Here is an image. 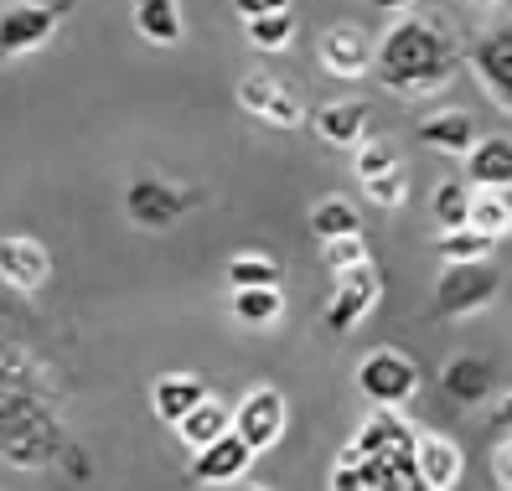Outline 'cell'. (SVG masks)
Segmentation results:
<instances>
[{
	"label": "cell",
	"instance_id": "obj_3",
	"mask_svg": "<svg viewBox=\"0 0 512 491\" xmlns=\"http://www.w3.org/2000/svg\"><path fill=\"white\" fill-rule=\"evenodd\" d=\"M502 290V269L487 264V259H461V264H445V274L435 280V305L430 311L440 321H456V316H471L481 305H492Z\"/></svg>",
	"mask_w": 512,
	"mask_h": 491
},
{
	"label": "cell",
	"instance_id": "obj_33",
	"mask_svg": "<svg viewBox=\"0 0 512 491\" xmlns=\"http://www.w3.org/2000/svg\"><path fill=\"white\" fill-rule=\"evenodd\" d=\"M497 486H512V445L497 450Z\"/></svg>",
	"mask_w": 512,
	"mask_h": 491
},
{
	"label": "cell",
	"instance_id": "obj_29",
	"mask_svg": "<svg viewBox=\"0 0 512 491\" xmlns=\"http://www.w3.org/2000/svg\"><path fill=\"white\" fill-rule=\"evenodd\" d=\"M399 166V150H394V140H363L352 150V171H357V181H368V176H383V171H394Z\"/></svg>",
	"mask_w": 512,
	"mask_h": 491
},
{
	"label": "cell",
	"instance_id": "obj_21",
	"mask_svg": "<svg viewBox=\"0 0 512 491\" xmlns=\"http://www.w3.org/2000/svg\"><path fill=\"white\" fill-rule=\"evenodd\" d=\"M280 311H285L280 285H249V290H233L228 295V316L238 326H275Z\"/></svg>",
	"mask_w": 512,
	"mask_h": 491
},
{
	"label": "cell",
	"instance_id": "obj_28",
	"mask_svg": "<svg viewBox=\"0 0 512 491\" xmlns=\"http://www.w3.org/2000/svg\"><path fill=\"white\" fill-rule=\"evenodd\" d=\"M435 223H440V233L471 223V192H466V181H440V187H435Z\"/></svg>",
	"mask_w": 512,
	"mask_h": 491
},
{
	"label": "cell",
	"instance_id": "obj_18",
	"mask_svg": "<svg viewBox=\"0 0 512 491\" xmlns=\"http://www.w3.org/2000/svg\"><path fill=\"white\" fill-rule=\"evenodd\" d=\"M202 398H207V383L197 373H166V378H156V388H150V409H156V419L176 424L182 414H192Z\"/></svg>",
	"mask_w": 512,
	"mask_h": 491
},
{
	"label": "cell",
	"instance_id": "obj_20",
	"mask_svg": "<svg viewBox=\"0 0 512 491\" xmlns=\"http://www.w3.org/2000/svg\"><path fill=\"white\" fill-rule=\"evenodd\" d=\"M135 32L150 47H182V6L176 0H135Z\"/></svg>",
	"mask_w": 512,
	"mask_h": 491
},
{
	"label": "cell",
	"instance_id": "obj_31",
	"mask_svg": "<svg viewBox=\"0 0 512 491\" xmlns=\"http://www.w3.org/2000/svg\"><path fill=\"white\" fill-rule=\"evenodd\" d=\"M321 264H326L331 274H342V269H357V264H368V243H363V233L331 238L326 249H321Z\"/></svg>",
	"mask_w": 512,
	"mask_h": 491
},
{
	"label": "cell",
	"instance_id": "obj_9",
	"mask_svg": "<svg viewBox=\"0 0 512 491\" xmlns=\"http://www.w3.org/2000/svg\"><path fill=\"white\" fill-rule=\"evenodd\" d=\"M233 429L244 435L254 450H269V445H280L285 435V393L280 388H249L244 393V404L233 409Z\"/></svg>",
	"mask_w": 512,
	"mask_h": 491
},
{
	"label": "cell",
	"instance_id": "obj_22",
	"mask_svg": "<svg viewBox=\"0 0 512 491\" xmlns=\"http://www.w3.org/2000/svg\"><path fill=\"white\" fill-rule=\"evenodd\" d=\"M228 429H233V414L218 404V398L213 393H207L202 398V404L192 409V414H182V419H176V435H182L192 450H202V445H213L218 435H228Z\"/></svg>",
	"mask_w": 512,
	"mask_h": 491
},
{
	"label": "cell",
	"instance_id": "obj_34",
	"mask_svg": "<svg viewBox=\"0 0 512 491\" xmlns=\"http://www.w3.org/2000/svg\"><path fill=\"white\" fill-rule=\"evenodd\" d=\"M492 424H497V429H512V393H507L502 404L492 409Z\"/></svg>",
	"mask_w": 512,
	"mask_h": 491
},
{
	"label": "cell",
	"instance_id": "obj_16",
	"mask_svg": "<svg viewBox=\"0 0 512 491\" xmlns=\"http://www.w3.org/2000/svg\"><path fill=\"white\" fill-rule=\"evenodd\" d=\"M440 388H445V398H456V404H481V398L492 393V362L487 357H471V352H461V357H450L445 362V373H440Z\"/></svg>",
	"mask_w": 512,
	"mask_h": 491
},
{
	"label": "cell",
	"instance_id": "obj_36",
	"mask_svg": "<svg viewBox=\"0 0 512 491\" xmlns=\"http://www.w3.org/2000/svg\"><path fill=\"white\" fill-rule=\"evenodd\" d=\"M471 6H497V0H471Z\"/></svg>",
	"mask_w": 512,
	"mask_h": 491
},
{
	"label": "cell",
	"instance_id": "obj_11",
	"mask_svg": "<svg viewBox=\"0 0 512 491\" xmlns=\"http://www.w3.org/2000/svg\"><path fill=\"white\" fill-rule=\"evenodd\" d=\"M254 445L238 435V429H228V435H218L213 445H202L197 460H192V481L197 486H223V481H238V476H249L254 466Z\"/></svg>",
	"mask_w": 512,
	"mask_h": 491
},
{
	"label": "cell",
	"instance_id": "obj_8",
	"mask_svg": "<svg viewBox=\"0 0 512 491\" xmlns=\"http://www.w3.org/2000/svg\"><path fill=\"white\" fill-rule=\"evenodd\" d=\"M466 63L476 68L481 88L497 99V109L512 114V26H497V32L476 37V42L466 47Z\"/></svg>",
	"mask_w": 512,
	"mask_h": 491
},
{
	"label": "cell",
	"instance_id": "obj_15",
	"mask_svg": "<svg viewBox=\"0 0 512 491\" xmlns=\"http://www.w3.org/2000/svg\"><path fill=\"white\" fill-rule=\"evenodd\" d=\"M311 130L326 140V145H337V150H357L368 140V104H321L311 114Z\"/></svg>",
	"mask_w": 512,
	"mask_h": 491
},
{
	"label": "cell",
	"instance_id": "obj_5",
	"mask_svg": "<svg viewBox=\"0 0 512 491\" xmlns=\"http://www.w3.org/2000/svg\"><path fill=\"white\" fill-rule=\"evenodd\" d=\"M192 207H202L197 187H171L166 176H135L125 192V218L135 228H171L176 218H187Z\"/></svg>",
	"mask_w": 512,
	"mask_h": 491
},
{
	"label": "cell",
	"instance_id": "obj_32",
	"mask_svg": "<svg viewBox=\"0 0 512 491\" xmlns=\"http://www.w3.org/2000/svg\"><path fill=\"white\" fill-rule=\"evenodd\" d=\"M233 6H238V16H244V21H254V16H269V11H285L290 0H233Z\"/></svg>",
	"mask_w": 512,
	"mask_h": 491
},
{
	"label": "cell",
	"instance_id": "obj_13",
	"mask_svg": "<svg viewBox=\"0 0 512 491\" xmlns=\"http://www.w3.org/2000/svg\"><path fill=\"white\" fill-rule=\"evenodd\" d=\"M378 63V47L368 42L363 26H331L321 37V68L331 78H363Z\"/></svg>",
	"mask_w": 512,
	"mask_h": 491
},
{
	"label": "cell",
	"instance_id": "obj_1",
	"mask_svg": "<svg viewBox=\"0 0 512 491\" xmlns=\"http://www.w3.org/2000/svg\"><path fill=\"white\" fill-rule=\"evenodd\" d=\"M461 63L466 57L450 42V32L425 16H399L388 26V37L378 42V78H383V88H394L404 99L445 88Z\"/></svg>",
	"mask_w": 512,
	"mask_h": 491
},
{
	"label": "cell",
	"instance_id": "obj_19",
	"mask_svg": "<svg viewBox=\"0 0 512 491\" xmlns=\"http://www.w3.org/2000/svg\"><path fill=\"white\" fill-rule=\"evenodd\" d=\"M466 171H471V187H512V140L502 135L476 140L466 156Z\"/></svg>",
	"mask_w": 512,
	"mask_h": 491
},
{
	"label": "cell",
	"instance_id": "obj_26",
	"mask_svg": "<svg viewBox=\"0 0 512 491\" xmlns=\"http://www.w3.org/2000/svg\"><path fill=\"white\" fill-rule=\"evenodd\" d=\"M492 243L497 238H487V233H481V228H450V233H440L435 238V254L445 259V264H461V259H487L492 254Z\"/></svg>",
	"mask_w": 512,
	"mask_h": 491
},
{
	"label": "cell",
	"instance_id": "obj_6",
	"mask_svg": "<svg viewBox=\"0 0 512 491\" xmlns=\"http://www.w3.org/2000/svg\"><path fill=\"white\" fill-rule=\"evenodd\" d=\"M357 388H363L373 404L404 409L409 398L419 393V367L404 352H394V347H378V352H368L363 362H357Z\"/></svg>",
	"mask_w": 512,
	"mask_h": 491
},
{
	"label": "cell",
	"instance_id": "obj_14",
	"mask_svg": "<svg viewBox=\"0 0 512 491\" xmlns=\"http://www.w3.org/2000/svg\"><path fill=\"white\" fill-rule=\"evenodd\" d=\"M414 466H419V486H430V491H450L466 476L461 445L445 440V435H419L414 440Z\"/></svg>",
	"mask_w": 512,
	"mask_h": 491
},
{
	"label": "cell",
	"instance_id": "obj_35",
	"mask_svg": "<svg viewBox=\"0 0 512 491\" xmlns=\"http://www.w3.org/2000/svg\"><path fill=\"white\" fill-rule=\"evenodd\" d=\"M383 11H409V6H419V0H378Z\"/></svg>",
	"mask_w": 512,
	"mask_h": 491
},
{
	"label": "cell",
	"instance_id": "obj_25",
	"mask_svg": "<svg viewBox=\"0 0 512 491\" xmlns=\"http://www.w3.org/2000/svg\"><path fill=\"white\" fill-rule=\"evenodd\" d=\"M223 280L228 290H249V285H280L285 280V269L275 254H233L228 269H223Z\"/></svg>",
	"mask_w": 512,
	"mask_h": 491
},
{
	"label": "cell",
	"instance_id": "obj_23",
	"mask_svg": "<svg viewBox=\"0 0 512 491\" xmlns=\"http://www.w3.org/2000/svg\"><path fill=\"white\" fill-rule=\"evenodd\" d=\"M471 228H481L487 238H507L512 233V187H476L471 192Z\"/></svg>",
	"mask_w": 512,
	"mask_h": 491
},
{
	"label": "cell",
	"instance_id": "obj_7",
	"mask_svg": "<svg viewBox=\"0 0 512 491\" xmlns=\"http://www.w3.org/2000/svg\"><path fill=\"white\" fill-rule=\"evenodd\" d=\"M378 295H383V274L373 269V259H368V264H357V269H342V274H337V295H331L321 326H326L331 336L352 331V326L378 305Z\"/></svg>",
	"mask_w": 512,
	"mask_h": 491
},
{
	"label": "cell",
	"instance_id": "obj_4",
	"mask_svg": "<svg viewBox=\"0 0 512 491\" xmlns=\"http://www.w3.org/2000/svg\"><path fill=\"white\" fill-rule=\"evenodd\" d=\"M78 0H16V6L0 11V57H26L52 42V32L73 16Z\"/></svg>",
	"mask_w": 512,
	"mask_h": 491
},
{
	"label": "cell",
	"instance_id": "obj_12",
	"mask_svg": "<svg viewBox=\"0 0 512 491\" xmlns=\"http://www.w3.org/2000/svg\"><path fill=\"white\" fill-rule=\"evenodd\" d=\"M52 274V254L37 238H0V285L16 295H37Z\"/></svg>",
	"mask_w": 512,
	"mask_h": 491
},
{
	"label": "cell",
	"instance_id": "obj_17",
	"mask_svg": "<svg viewBox=\"0 0 512 491\" xmlns=\"http://www.w3.org/2000/svg\"><path fill=\"white\" fill-rule=\"evenodd\" d=\"M419 140H425L430 150H440V156H471L476 119L466 109H440V114H430L425 125H419Z\"/></svg>",
	"mask_w": 512,
	"mask_h": 491
},
{
	"label": "cell",
	"instance_id": "obj_30",
	"mask_svg": "<svg viewBox=\"0 0 512 491\" xmlns=\"http://www.w3.org/2000/svg\"><path fill=\"white\" fill-rule=\"evenodd\" d=\"M363 192H368V202H373V207L399 212V207H404V197H409V181H404V171L394 166V171H383V176H368V181H363Z\"/></svg>",
	"mask_w": 512,
	"mask_h": 491
},
{
	"label": "cell",
	"instance_id": "obj_10",
	"mask_svg": "<svg viewBox=\"0 0 512 491\" xmlns=\"http://www.w3.org/2000/svg\"><path fill=\"white\" fill-rule=\"evenodd\" d=\"M238 104H244L254 119H264V125H280V130L306 125V109H300L290 88H285L280 78H269V73H249L244 83H238Z\"/></svg>",
	"mask_w": 512,
	"mask_h": 491
},
{
	"label": "cell",
	"instance_id": "obj_27",
	"mask_svg": "<svg viewBox=\"0 0 512 491\" xmlns=\"http://www.w3.org/2000/svg\"><path fill=\"white\" fill-rule=\"evenodd\" d=\"M244 32H249V42H254L259 52H285L290 37H295V16H290V6H285V11H269V16L244 21Z\"/></svg>",
	"mask_w": 512,
	"mask_h": 491
},
{
	"label": "cell",
	"instance_id": "obj_2",
	"mask_svg": "<svg viewBox=\"0 0 512 491\" xmlns=\"http://www.w3.org/2000/svg\"><path fill=\"white\" fill-rule=\"evenodd\" d=\"M16 362L21 357L11 347H0V455L11 466H52L63 455V435L37 404V393L16 383Z\"/></svg>",
	"mask_w": 512,
	"mask_h": 491
},
{
	"label": "cell",
	"instance_id": "obj_24",
	"mask_svg": "<svg viewBox=\"0 0 512 491\" xmlns=\"http://www.w3.org/2000/svg\"><path fill=\"white\" fill-rule=\"evenodd\" d=\"M311 233H316L321 243L347 238V233H363V212H357L347 197H321V202L311 207Z\"/></svg>",
	"mask_w": 512,
	"mask_h": 491
}]
</instances>
